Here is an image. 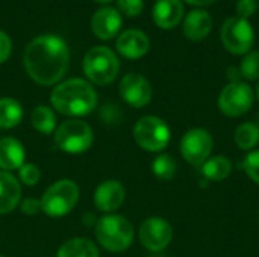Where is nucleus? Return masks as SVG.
<instances>
[{
	"instance_id": "nucleus-28",
	"label": "nucleus",
	"mask_w": 259,
	"mask_h": 257,
	"mask_svg": "<svg viewBox=\"0 0 259 257\" xmlns=\"http://www.w3.org/2000/svg\"><path fill=\"white\" fill-rule=\"evenodd\" d=\"M18 177H20V182L24 183L26 186H35L41 179V171L33 164H24L18 170Z\"/></svg>"
},
{
	"instance_id": "nucleus-1",
	"label": "nucleus",
	"mask_w": 259,
	"mask_h": 257,
	"mask_svg": "<svg viewBox=\"0 0 259 257\" xmlns=\"http://www.w3.org/2000/svg\"><path fill=\"white\" fill-rule=\"evenodd\" d=\"M70 52L65 41L56 35L33 38L23 56L24 70L29 77L42 86L58 83L67 73Z\"/></svg>"
},
{
	"instance_id": "nucleus-23",
	"label": "nucleus",
	"mask_w": 259,
	"mask_h": 257,
	"mask_svg": "<svg viewBox=\"0 0 259 257\" xmlns=\"http://www.w3.org/2000/svg\"><path fill=\"white\" fill-rule=\"evenodd\" d=\"M23 120V108L21 105L11 97L0 98V127L2 129H14Z\"/></svg>"
},
{
	"instance_id": "nucleus-34",
	"label": "nucleus",
	"mask_w": 259,
	"mask_h": 257,
	"mask_svg": "<svg viewBox=\"0 0 259 257\" xmlns=\"http://www.w3.org/2000/svg\"><path fill=\"white\" fill-rule=\"evenodd\" d=\"M184 2L193 6H208V5H212L215 0H184Z\"/></svg>"
},
{
	"instance_id": "nucleus-29",
	"label": "nucleus",
	"mask_w": 259,
	"mask_h": 257,
	"mask_svg": "<svg viewBox=\"0 0 259 257\" xmlns=\"http://www.w3.org/2000/svg\"><path fill=\"white\" fill-rule=\"evenodd\" d=\"M117 8L126 17H137L143 12V0H117Z\"/></svg>"
},
{
	"instance_id": "nucleus-35",
	"label": "nucleus",
	"mask_w": 259,
	"mask_h": 257,
	"mask_svg": "<svg viewBox=\"0 0 259 257\" xmlns=\"http://www.w3.org/2000/svg\"><path fill=\"white\" fill-rule=\"evenodd\" d=\"M255 97L258 98V101H259V80H258V83H256V89H255Z\"/></svg>"
},
{
	"instance_id": "nucleus-36",
	"label": "nucleus",
	"mask_w": 259,
	"mask_h": 257,
	"mask_svg": "<svg viewBox=\"0 0 259 257\" xmlns=\"http://www.w3.org/2000/svg\"><path fill=\"white\" fill-rule=\"evenodd\" d=\"M96 2H99V3H109V2H112V0H96Z\"/></svg>"
},
{
	"instance_id": "nucleus-8",
	"label": "nucleus",
	"mask_w": 259,
	"mask_h": 257,
	"mask_svg": "<svg viewBox=\"0 0 259 257\" xmlns=\"http://www.w3.org/2000/svg\"><path fill=\"white\" fill-rule=\"evenodd\" d=\"M255 91L247 82H229L219 94V111L229 118L246 115L255 103Z\"/></svg>"
},
{
	"instance_id": "nucleus-10",
	"label": "nucleus",
	"mask_w": 259,
	"mask_h": 257,
	"mask_svg": "<svg viewBox=\"0 0 259 257\" xmlns=\"http://www.w3.org/2000/svg\"><path fill=\"white\" fill-rule=\"evenodd\" d=\"M214 150V138L203 127H193L184 133L179 142V151L185 162L193 167H202Z\"/></svg>"
},
{
	"instance_id": "nucleus-24",
	"label": "nucleus",
	"mask_w": 259,
	"mask_h": 257,
	"mask_svg": "<svg viewBox=\"0 0 259 257\" xmlns=\"http://www.w3.org/2000/svg\"><path fill=\"white\" fill-rule=\"evenodd\" d=\"M30 123L35 130L42 135H50L56 130V115L52 108L39 105L32 111Z\"/></svg>"
},
{
	"instance_id": "nucleus-15",
	"label": "nucleus",
	"mask_w": 259,
	"mask_h": 257,
	"mask_svg": "<svg viewBox=\"0 0 259 257\" xmlns=\"http://www.w3.org/2000/svg\"><path fill=\"white\" fill-rule=\"evenodd\" d=\"M91 29L94 35L103 41L112 39L121 29V15L114 8L99 9L91 20Z\"/></svg>"
},
{
	"instance_id": "nucleus-2",
	"label": "nucleus",
	"mask_w": 259,
	"mask_h": 257,
	"mask_svg": "<svg viewBox=\"0 0 259 257\" xmlns=\"http://www.w3.org/2000/svg\"><path fill=\"white\" fill-rule=\"evenodd\" d=\"M55 111L67 117H83L97 108V92L83 79L74 77L55 86L50 95Z\"/></svg>"
},
{
	"instance_id": "nucleus-13",
	"label": "nucleus",
	"mask_w": 259,
	"mask_h": 257,
	"mask_svg": "<svg viewBox=\"0 0 259 257\" xmlns=\"http://www.w3.org/2000/svg\"><path fill=\"white\" fill-rule=\"evenodd\" d=\"M126 198V189L118 180H105L94 191V204L99 211L112 214L121 208Z\"/></svg>"
},
{
	"instance_id": "nucleus-25",
	"label": "nucleus",
	"mask_w": 259,
	"mask_h": 257,
	"mask_svg": "<svg viewBox=\"0 0 259 257\" xmlns=\"http://www.w3.org/2000/svg\"><path fill=\"white\" fill-rule=\"evenodd\" d=\"M152 173L159 180H171L178 173V162L168 153H159L152 162Z\"/></svg>"
},
{
	"instance_id": "nucleus-14",
	"label": "nucleus",
	"mask_w": 259,
	"mask_h": 257,
	"mask_svg": "<svg viewBox=\"0 0 259 257\" xmlns=\"http://www.w3.org/2000/svg\"><path fill=\"white\" fill-rule=\"evenodd\" d=\"M117 50L126 59H140L150 48L149 36L140 29H127L117 38Z\"/></svg>"
},
{
	"instance_id": "nucleus-38",
	"label": "nucleus",
	"mask_w": 259,
	"mask_h": 257,
	"mask_svg": "<svg viewBox=\"0 0 259 257\" xmlns=\"http://www.w3.org/2000/svg\"><path fill=\"white\" fill-rule=\"evenodd\" d=\"M0 257H5V256H0Z\"/></svg>"
},
{
	"instance_id": "nucleus-9",
	"label": "nucleus",
	"mask_w": 259,
	"mask_h": 257,
	"mask_svg": "<svg viewBox=\"0 0 259 257\" xmlns=\"http://www.w3.org/2000/svg\"><path fill=\"white\" fill-rule=\"evenodd\" d=\"M220 39L223 47L237 56H244L252 52L255 44V32L252 24L240 17L228 18L220 29Z\"/></svg>"
},
{
	"instance_id": "nucleus-11",
	"label": "nucleus",
	"mask_w": 259,
	"mask_h": 257,
	"mask_svg": "<svg viewBox=\"0 0 259 257\" xmlns=\"http://www.w3.org/2000/svg\"><path fill=\"white\" fill-rule=\"evenodd\" d=\"M138 236L146 250L152 253H161L173 241V227L162 217H150L140 226Z\"/></svg>"
},
{
	"instance_id": "nucleus-5",
	"label": "nucleus",
	"mask_w": 259,
	"mask_h": 257,
	"mask_svg": "<svg viewBox=\"0 0 259 257\" xmlns=\"http://www.w3.org/2000/svg\"><path fill=\"white\" fill-rule=\"evenodd\" d=\"M134 139L137 145L149 153H162L171 139L168 124L156 115H144L134 126Z\"/></svg>"
},
{
	"instance_id": "nucleus-30",
	"label": "nucleus",
	"mask_w": 259,
	"mask_h": 257,
	"mask_svg": "<svg viewBox=\"0 0 259 257\" xmlns=\"http://www.w3.org/2000/svg\"><path fill=\"white\" fill-rule=\"evenodd\" d=\"M258 9V3L256 0H238L235 11H237V17L247 20L249 17H252Z\"/></svg>"
},
{
	"instance_id": "nucleus-6",
	"label": "nucleus",
	"mask_w": 259,
	"mask_h": 257,
	"mask_svg": "<svg viewBox=\"0 0 259 257\" xmlns=\"http://www.w3.org/2000/svg\"><path fill=\"white\" fill-rule=\"evenodd\" d=\"M94 132L91 126L82 120H67L55 130V145L70 155H80L91 148Z\"/></svg>"
},
{
	"instance_id": "nucleus-31",
	"label": "nucleus",
	"mask_w": 259,
	"mask_h": 257,
	"mask_svg": "<svg viewBox=\"0 0 259 257\" xmlns=\"http://www.w3.org/2000/svg\"><path fill=\"white\" fill-rule=\"evenodd\" d=\"M20 209H21V212L26 214V215H36V214L41 211V201L36 200V198L27 197V198H24V200L20 203Z\"/></svg>"
},
{
	"instance_id": "nucleus-16",
	"label": "nucleus",
	"mask_w": 259,
	"mask_h": 257,
	"mask_svg": "<svg viewBox=\"0 0 259 257\" xmlns=\"http://www.w3.org/2000/svg\"><path fill=\"white\" fill-rule=\"evenodd\" d=\"M212 24H214L212 17H211V14L208 11L194 9L185 17L182 30H184L185 38H188L190 41L197 42V41L205 39L211 33Z\"/></svg>"
},
{
	"instance_id": "nucleus-3",
	"label": "nucleus",
	"mask_w": 259,
	"mask_h": 257,
	"mask_svg": "<svg viewBox=\"0 0 259 257\" xmlns=\"http://www.w3.org/2000/svg\"><path fill=\"white\" fill-rule=\"evenodd\" d=\"M96 239L97 242L111 253L126 251L135 238L132 223L117 214H108L96 223Z\"/></svg>"
},
{
	"instance_id": "nucleus-22",
	"label": "nucleus",
	"mask_w": 259,
	"mask_h": 257,
	"mask_svg": "<svg viewBox=\"0 0 259 257\" xmlns=\"http://www.w3.org/2000/svg\"><path fill=\"white\" fill-rule=\"evenodd\" d=\"M234 142L243 151L256 150L259 144V126L253 121H244L234 132Z\"/></svg>"
},
{
	"instance_id": "nucleus-26",
	"label": "nucleus",
	"mask_w": 259,
	"mask_h": 257,
	"mask_svg": "<svg viewBox=\"0 0 259 257\" xmlns=\"http://www.w3.org/2000/svg\"><path fill=\"white\" fill-rule=\"evenodd\" d=\"M240 73L241 77L249 82L259 80V50H252L244 55L240 65Z\"/></svg>"
},
{
	"instance_id": "nucleus-37",
	"label": "nucleus",
	"mask_w": 259,
	"mask_h": 257,
	"mask_svg": "<svg viewBox=\"0 0 259 257\" xmlns=\"http://www.w3.org/2000/svg\"><path fill=\"white\" fill-rule=\"evenodd\" d=\"M258 221H259V209H258Z\"/></svg>"
},
{
	"instance_id": "nucleus-27",
	"label": "nucleus",
	"mask_w": 259,
	"mask_h": 257,
	"mask_svg": "<svg viewBox=\"0 0 259 257\" xmlns=\"http://www.w3.org/2000/svg\"><path fill=\"white\" fill-rule=\"evenodd\" d=\"M243 170L246 176L253 182L259 185V150H252L246 155L243 161Z\"/></svg>"
},
{
	"instance_id": "nucleus-20",
	"label": "nucleus",
	"mask_w": 259,
	"mask_h": 257,
	"mask_svg": "<svg viewBox=\"0 0 259 257\" xmlns=\"http://www.w3.org/2000/svg\"><path fill=\"white\" fill-rule=\"evenodd\" d=\"M232 161L225 155L211 156L202 167V176L209 182H223L232 173Z\"/></svg>"
},
{
	"instance_id": "nucleus-19",
	"label": "nucleus",
	"mask_w": 259,
	"mask_h": 257,
	"mask_svg": "<svg viewBox=\"0 0 259 257\" xmlns=\"http://www.w3.org/2000/svg\"><path fill=\"white\" fill-rule=\"evenodd\" d=\"M26 150L23 144L12 136H5L0 139V168L3 171L20 170L24 165Z\"/></svg>"
},
{
	"instance_id": "nucleus-4",
	"label": "nucleus",
	"mask_w": 259,
	"mask_h": 257,
	"mask_svg": "<svg viewBox=\"0 0 259 257\" xmlns=\"http://www.w3.org/2000/svg\"><path fill=\"white\" fill-rule=\"evenodd\" d=\"M79 186L70 179H62L50 185L42 197L41 211L50 218H61L68 215L79 201Z\"/></svg>"
},
{
	"instance_id": "nucleus-12",
	"label": "nucleus",
	"mask_w": 259,
	"mask_h": 257,
	"mask_svg": "<svg viewBox=\"0 0 259 257\" xmlns=\"http://www.w3.org/2000/svg\"><path fill=\"white\" fill-rule=\"evenodd\" d=\"M120 95L132 108H144L152 101V85L150 82L138 73L126 74L120 82Z\"/></svg>"
},
{
	"instance_id": "nucleus-17",
	"label": "nucleus",
	"mask_w": 259,
	"mask_h": 257,
	"mask_svg": "<svg viewBox=\"0 0 259 257\" xmlns=\"http://www.w3.org/2000/svg\"><path fill=\"white\" fill-rule=\"evenodd\" d=\"M184 18L181 0H158L153 6V21L161 29H175Z\"/></svg>"
},
{
	"instance_id": "nucleus-32",
	"label": "nucleus",
	"mask_w": 259,
	"mask_h": 257,
	"mask_svg": "<svg viewBox=\"0 0 259 257\" xmlns=\"http://www.w3.org/2000/svg\"><path fill=\"white\" fill-rule=\"evenodd\" d=\"M11 50H12V42H11L9 36L0 30V64H3L9 58Z\"/></svg>"
},
{
	"instance_id": "nucleus-7",
	"label": "nucleus",
	"mask_w": 259,
	"mask_h": 257,
	"mask_svg": "<svg viewBox=\"0 0 259 257\" xmlns=\"http://www.w3.org/2000/svg\"><path fill=\"white\" fill-rule=\"evenodd\" d=\"M120 62L108 47H94L83 58V73L96 85H108L118 76Z\"/></svg>"
},
{
	"instance_id": "nucleus-33",
	"label": "nucleus",
	"mask_w": 259,
	"mask_h": 257,
	"mask_svg": "<svg viewBox=\"0 0 259 257\" xmlns=\"http://www.w3.org/2000/svg\"><path fill=\"white\" fill-rule=\"evenodd\" d=\"M228 76H229V80H231V82H240V77H241L240 68H237V67H231V68H229V71H228Z\"/></svg>"
},
{
	"instance_id": "nucleus-21",
	"label": "nucleus",
	"mask_w": 259,
	"mask_h": 257,
	"mask_svg": "<svg viewBox=\"0 0 259 257\" xmlns=\"http://www.w3.org/2000/svg\"><path fill=\"white\" fill-rule=\"evenodd\" d=\"M99 248L97 245L87 239V238H73L65 241L58 253L56 257H99Z\"/></svg>"
},
{
	"instance_id": "nucleus-18",
	"label": "nucleus",
	"mask_w": 259,
	"mask_h": 257,
	"mask_svg": "<svg viewBox=\"0 0 259 257\" xmlns=\"http://www.w3.org/2000/svg\"><path fill=\"white\" fill-rule=\"evenodd\" d=\"M21 203V183L12 173L0 171V215L12 212Z\"/></svg>"
}]
</instances>
